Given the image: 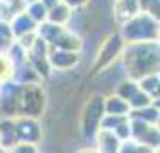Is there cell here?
Here are the masks:
<instances>
[{
	"label": "cell",
	"mask_w": 160,
	"mask_h": 153,
	"mask_svg": "<svg viewBox=\"0 0 160 153\" xmlns=\"http://www.w3.org/2000/svg\"><path fill=\"white\" fill-rule=\"evenodd\" d=\"M126 78L138 79L149 72H158L160 49L158 42H138L126 43L121 54Z\"/></svg>",
	"instance_id": "1"
},
{
	"label": "cell",
	"mask_w": 160,
	"mask_h": 153,
	"mask_svg": "<svg viewBox=\"0 0 160 153\" xmlns=\"http://www.w3.org/2000/svg\"><path fill=\"white\" fill-rule=\"evenodd\" d=\"M119 34L126 43H138V42H158V18L137 13L135 16L128 18L124 23L119 25Z\"/></svg>",
	"instance_id": "2"
},
{
	"label": "cell",
	"mask_w": 160,
	"mask_h": 153,
	"mask_svg": "<svg viewBox=\"0 0 160 153\" xmlns=\"http://www.w3.org/2000/svg\"><path fill=\"white\" fill-rule=\"evenodd\" d=\"M47 106V94L42 83H25L20 85L18 92V115L40 119Z\"/></svg>",
	"instance_id": "3"
},
{
	"label": "cell",
	"mask_w": 160,
	"mask_h": 153,
	"mask_svg": "<svg viewBox=\"0 0 160 153\" xmlns=\"http://www.w3.org/2000/svg\"><path fill=\"white\" fill-rule=\"evenodd\" d=\"M102 99H104L102 94L92 95L87 101L85 108H83V115H81V135L87 139V140H92L94 135L97 133V130H99L101 119L104 115Z\"/></svg>",
	"instance_id": "4"
},
{
	"label": "cell",
	"mask_w": 160,
	"mask_h": 153,
	"mask_svg": "<svg viewBox=\"0 0 160 153\" xmlns=\"http://www.w3.org/2000/svg\"><path fill=\"white\" fill-rule=\"evenodd\" d=\"M124 45H126V42L122 40V36L119 33L110 34L102 42L101 49L97 51V56H95V61H94V70L101 72L104 69H108L110 65H113L117 59H121Z\"/></svg>",
	"instance_id": "5"
},
{
	"label": "cell",
	"mask_w": 160,
	"mask_h": 153,
	"mask_svg": "<svg viewBox=\"0 0 160 153\" xmlns=\"http://www.w3.org/2000/svg\"><path fill=\"white\" fill-rule=\"evenodd\" d=\"M130 119V131L133 140H137L140 144L151 146L155 150H158L160 144V131H158V124H148L144 121H138V119Z\"/></svg>",
	"instance_id": "6"
},
{
	"label": "cell",
	"mask_w": 160,
	"mask_h": 153,
	"mask_svg": "<svg viewBox=\"0 0 160 153\" xmlns=\"http://www.w3.org/2000/svg\"><path fill=\"white\" fill-rule=\"evenodd\" d=\"M15 128H16V135H18V142H25V144H38V142H42V137H43L42 124L34 117L16 115Z\"/></svg>",
	"instance_id": "7"
},
{
	"label": "cell",
	"mask_w": 160,
	"mask_h": 153,
	"mask_svg": "<svg viewBox=\"0 0 160 153\" xmlns=\"http://www.w3.org/2000/svg\"><path fill=\"white\" fill-rule=\"evenodd\" d=\"M47 58H49V63H51L52 70H70V69H74L79 63V52L51 47Z\"/></svg>",
	"instance_id": "8"
},
{
	"label": "cell",
	"mask_w": 160,
	"mask_h": 153,
	"mask_svg": "<svg viewBox=\"0 0 160 153\" xmlns=\"http://www.w3.org/2000/svg\"><path fill=\"white\" fill-rule=\"evenodd\" d=\"M94 142V150L97 153H119V148H121V139L117 137L112 130H104V128H99L97 133L92 139Z\"/></svg>",
	"instance_id": "9"
},
{
	"label": "cell",
	"mask_w": 160,
	"mask_h": 153,
	"mask_svg": "<svg viewBox=\"0 0 160 153\" xmlns=\"http://www.w3.org/2000/svg\"><path fill=\"white\" fill-rule=\"evenodd\" d=\"M9 27H11V33H13V36L15 38H20L23 34H29V33H34L38 27V23L31 18L27 13H25V9L20 11L18 15H15L11 20H9Z\"/></svg>",
	"instance_id": "10"
},
{
	"label": "cell",
	"mask_w": 160,
	"mask_h": 153,
	"mask_svg": "<svg viewBox=\"0 0 160 153\" xmlns=\"http://www.w3.org/2000/svg\"><path fill=\"white\" fill-rule=\"evenodd\" d=\"M16 144H18V135L15 128V117H2L0 119V146L9 151Z\"/></svg>",
	"instance_id": "11"
},
{
	"label": "cell",
	"mask_w": 160,
	"mask_h": 153,
	"mask_svg": "<svg viewBox=\"0 0 160 153\" xmlns=\"http://www.w3.org/2000/svg\"><path fill=\"white\" fill-rule=\"evenodd\" d=\"M137 13H140L137 0H113V16L119 25L124 23L128 18L135 16Z\"/></svg>",
	"instance_id": "12"
},
{
	"label": "cell",
	"mask_w": 160,
	"mask_h": 153,
	"mask_svg": "<svg viewBox=\"0 0 160 153\" xmlns=\"http://www.w3.org/2000/svg\"><path fill=\"white\" fill-rule=\"evenodd\" d=\"M102 108L104 114H112V115H128L130 114V105L126 99H122L117 94L104 95L102 99Z\"/></svg>",
	"instance_id": "13"
},
{
	"label": "cell",
	"mask_w": 160,
	"mask_h": 153,
	"mask_svg": "<svg viewBox=\"0 0 160 153\" xmlns=\"http://www.w3.org/2000/svg\"><path fill=\"white\" fill-rule=\"evenodd\" d=\"M72 16H74V9H70L67 4H63L61 0H59L54 8H51L47 11V20H49V22L58 23V25H65V27L70 23Z\"/></svg>",
	"instance_id": "14"
},
{
	"label": "cell",
	"mask_w": 160,
	"mask_h": 153,
	"mask_svg": "<svg viewBox=\"0 0 160 153\" xmlns=\"http://www.w3.org/2000/svg\"><path fill=\"white\" fill-rule=\"evenodd\" d=\"M128 117L138 119V121H144V123H148V124H158V117H160L158 101H153L151 105H146V106H142V108L130 110Z\"/></svg>",
	"instance_id": "15"
},
{
	"label": "cell",
	"mask_w": 160,
	"mask_h": 153,
	"mask_svg": "<svg viewBox=\"0 0 160 153\" xmlns=\"http://www.w3.org/2000/svg\"><path fill=\"white\" fill-rule=\"evenodd\" d=\"M51 47H56V49H65V51H74V52H81L83 49V42H81V38L70 29H65L59 38L51 45Z\"/></svg>",
	"instance_id": "16"
},
{
	"label": "cell",
	"mask_w": 160,
	"mask_h": 153,
	"mask_svg": "<svg viewBox=\"0 0 160 153\" xmlns=\"http://www.w3.org/2000/svg\"><path fill=\"white\" fill-rule=\"evenodd\" d=\"M65 29H67L65 25H58V23H52V22H49V20H45V22L38 23L36 34L42 38V40H45L49 45H52Z\"/></svg>",
	"instance_id": "17"
},
{
	"label": "cell",
	"mask_w": 160,
	"mask_h": 153,
	"mask_svg": "<svg viewBox=\"0 0 160 153\" xmlns=\"http://www.w3.org/2000/svg\"><path fill=\"white\" fill-rule=\"evenodd\" d=\"M137 85L142 92H146L148 95H151L153 101H158V88H160L158 72H149V74H146V76H142V78H138Z\"/></svg>",
	"instance_id": "18"
},
{
	"label": "cell",
	"mask_w": 160,
	"mask_h": 153,
	"mask_svg": "<svg viewBox=\"0 0 160 153\" xmlns=\"http://www.w3.org/2000/svg\"><path fill=\"white\" fill-rule=\"evenodd\" d=\"M27 61H29V65L32 67V70L40 76V79L42 81L49 79L51 74L54 72L47 56H32V54H27Z\"/></svg>",
	"instance_id": "19"
},
{
	"label": "cell",
	"mask_w": 160,
	"mask_h": 153,
	"mask_svg": "<svg viewBox=\"0 0 160 153\" xmlns=\"http://www.w3.org/2000/svg\"><path fill=\"white\" fill-rule=\"evenodd\" d=\"M4 54H6V58L9 59V63L13 67H18L27 61V49H23L16 40L11 42V45L8 47V51L4 52Z\"/></svg>",
	"instance_id": "20"
},
{
	"label": "cell",
	"mask_w": 160,
	"mask_h": 153,
	"mask_svg": "<svg viewBox=\"0 0 160 153\" xmlns=\"http://www.w3.org/2000/svg\"><path fill=\"white\" fill-rule=\"evenodd\" d=\"M119 153H158V150H155L151 146L140 144L133 139H126L121 142V148H119Z\"/></svg>",
	"instance_id": "21"
},
{
	"label": "cell",
	"mask_w": 160,
	"mask_h": 153,
	"mask_svg": "<svg viewBox=\"0 0 160 153\" xmlns=\"http://www.w3.org/2000/svg\"><path fill=\"white\" fill-rule=\"evenodd\" d=\"M138 90V85H137V79H131V78H126V79H122L119 85H117V88H115V92L113 94H117V95H121L122 99H130L131 95L135 94Z\"/></svg>",
	"instance_id": "22"
},
{
	"label": "cell",
	"mask_w": 160,
	"mask_h": 153,
	"mask_svg": "<svg viewBox=\"0 0 160 153\" xmlns=\"http://www.w3.org/2000/svg\"><path fill=\"white\" fill-rule=\"evenodd\" d=\"M25 13H27L36 23H42V22L47 20V8H45L40 0L32 2V4H27V6H25Z\"/></svg>",
	"instance_id": "23"
},
{
	"label": "cell",
	"mask_w": 160,
	"mask_h": 153,
	"mask_svg": "<svg viewBox=\"0 0 160 153\" xmlns=\"http://www.w3.org/2000/svg\"><path fill=\"white\" fill-rule=\"evenodd\" d=\"M15 40L13 33H11V27H9V22H4L0 20V54L8 51V47L11 45V42Z\"/></svg>",
	"instance_id": "24"
},
{
	"label": "cell",
	"mask_w": 160,
	"mask_h": 153,
	"mask_svg": "<svg viewBox=\"0 0 160 153\" xmlns=\"http://www.w3.org/2000/svg\"><path fill=\"white\" fill-rule=\"evenodd\" d=\"M153 103V97L151 95H148L146 92H142L140 88H138L135 94L131 95L130 99H128V105H130V110H135V108H142L146 105H151Z\"/></svg>",
	"instance_id": "25"
},
{
	"label": "cell",
	"mask_w": 160,
	"mask_h": 153,
	"mask_svg": "<svg viewBox=\"0 0 160 153\" xmlns=\"http://www.w3.org/2000/svg\"><path fill=\"white\" fill-rule=\"evenodd\" d=\"M137 2L140 13H148L155 18H160V0H137Z\"/></svg>",
	"instance_id": "26"
},
{
	"label": "cell",
	"mask_w": 160,
	"mask_h": 153,
	"mask_svg": "<svg viewBox=\"0 0 160 153\" xmlns=\"http://www.w3.org/2000/svg\"><path fill=\"white\" fill-rule=\"evenodd\" d=\"M128 115H112V114H104L101 119V124L99 128H104V130H113L117 124H121Z\"/></svg>",
	"instance_id": "27"
},
{
	"label": "cell",
	"mask_w": 160,
	"mask_h": 153,
	"mask_svg": "<svg viewBox=\"0 0 160 153\" xmlns=\"http://www.w3.org/2000/svg\"><path fill=\"white\" fill-rule=\"evenodd\" d=\"M13 74V65L9 63V59L6 58V54H0V83L11 78Z\"/></svg>",
	"instance_id": "28"
},
{
	"label": "cell",
	"mask_w": 160,
	"mask_h": 153,
	"mask_svg": "<svg viewBox=\"0 0 160 153\" xmlns=\"http://www.w3.org/2000/svg\"><path fill=\"white\" fill-rule=\"evenodd\" d=\"M112 131H113V133H115V135L121 139V140H126V139H130V137H131V131H130V119L126 117L122 123L117 124V126H115V128H113Z\"/></svg>",
	"instance_id": "29"
},
{
	"label": "cell",
	"mask_w": 160,
	"mask_h": 153,
	"mask_svg": "<svg viewBox=\"0 0 160 153\" xmlns=\"http://www.w3.org/2000/svg\"><path fill=\"white\" fill-rule=\"evenodd\" d=\"M9 153H40L36 144H25V142H18L16 146H13Z\"/></svg>",
	"instance_id": "30"
},
{
	"label": "cell",
	"mask_w": 160,
	"mask_h": 153,
	"mask_svg": "<svg viewBox=\"0 0 160 153\" xmlns=\"http://www.w3.org/2000/svg\"><path fill=\"white\" fill-rule=\"evenodd\" d=\"M15 40L22 45L23 49H27V52H29V49L32 47L34 40H36V31H34V33H29V34H23V36H20V38H15Z\"/></svg>",
	"instance_id": "31"
},
{
	"label": "cell",
	"mask_w": 160,
	"mask_h": 153,
	"mask_svg": "<svg viewBox=\"0 0 160 153\" xmlns=\"http://www.w3.org/2000/svg\"><path fill=\"white\" fill-rule=\"evenodd\" d=\"M63 4H67L70 9H74V11H78V9H83L85 6L88 4V0H61Z\"/></svg>",
	"instance_id": "32"
},
{
	"label": "cell",
	"mask_w": 160,
	"mask_h": 153,
	"mask_svg": "<svg viewBox=\"0 0 160 153\" xmlns=\"http://www.w3.org/2000/svg\"><path fill=\"white\" fill-rule=\"evenodd\" d=\"M40 2H42V4H43L45 8H47V11H49L51 8H54V6L58 4L59 0H40Z\"/></svg>",
	"instance_id": "33"
},
{
	"label": "cell",
	"mask_w": 160,
	"mask_h": 153,
	"mask_svg": "<svg viewBox=\"0 0 160 153\" xmlns=\"http://www.w3.org/2000/svg\"><path fill=\"white\" fill-rule=\"evenodd\" d=\"M78 153H97V151H95L94 146H92V148H83V150H79Z\"/></svg>",
	"instance_id": "34"
},
{
	"label": "cell",
	"mask_w": 160,
	"mask_h": 153,
	"mask_svg": "<svg viewBox=\"0 0 160 153\" xmlns=\"http://www.w3.org/2000/svg\"><path fill=\"white\" fill-rule=\"evenodd\" d=\"M23 2H25V6H27V4H32V2H36V0H23Z\"/></svg>",
	"instance_id": "35"
},
{
	"label": "cell",
	"mask_w": 160,
	"mask_h": 153,
	"mask_svg": "<svg viewBox=\"0 0 160 153\" xmlns=\"http://www.w3.org/2000/svg\"><path fill=\"white\" fill-rule=\"evenodd\" d=\"M0 153H9V151H8V150H4V148L0 146Z\"/></svg>",
	"instance_id": "36"
}]
</instances>
